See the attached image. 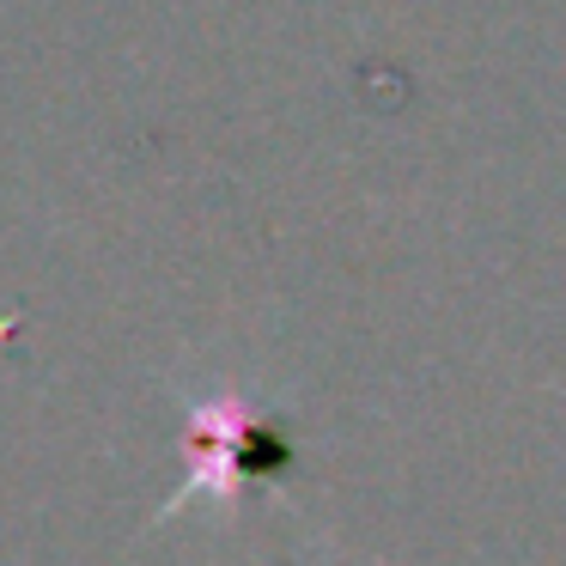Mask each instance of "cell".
Returning a JSON list of instances; mask_svg holds the SVG:
<instances>
[{
	"instance_id": "6da1fadb",
	"label": "cell",
	"mask_w": 566,
	"mask_h": 566,
	"mask_svg": "<svg viewBox=\"0 0 566 566\" xmlns=\"http://www.w3.org/2000/svg\"><path fill=\"white\" fill-rule=\"evenodd\" d=\"M184 439H189V463H184V481L165 493V505L147 517V524H165V517L189 512L196 500H213L226 512H238L244 500V451L256 439V415H250L244 390L238 384H213L208 396H189L184 402Z\"/></svg>"
}]
</instances>
